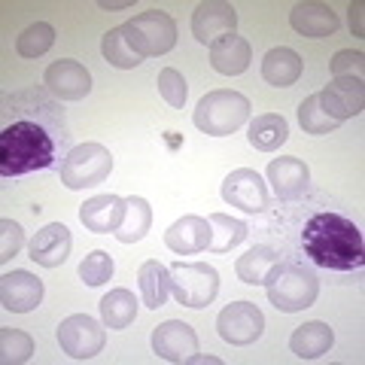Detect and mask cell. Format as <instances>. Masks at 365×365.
Here are the masks:
<instances>
[{
    "instance_id": "6da1fadb",
    "label": "cell",
    "mask_w": 365,
    "mask_h": 365,
    "mask_svg": "<svg viewBox=\"0 0 365 365\" xmlns=\"http://www.w3.org/2000/svg\"><path fill=\"white\" fill-rule=\"evenodd\" d=\"M304 256L329 271H359L365 265V241L353 220L341 213H317L302 232Z\"/></svg>"
},
{
    "instance_id": "7a4b0ae2",
    "label": "cell",
    "mask_w": 365,
    "mask_h": 365,
    "mask_svg": "<svg viewBox=\"0 0 365 365\" xmlns=\"http://www.w3.org/2000/svg\"><path fill=\"white\" fill-rule=\"evenodd\" d=\"M55 158V140L40 122L19 119L0 134V174L21 177L49 168Z\"/></svg>"
},
{
    "instance_id": "3957f363",
    "label": "cell",
    "mask_w": 365,
    "mask_h": 365,
    "mask_svg": "<svg viewBox=\"0 0 365 365\" xmlns=\"http://www.w3.org/2000/svg\"><path fill=\"white\" fill-rule=\"evenodd\" d=\"M250 98H244L241 91L232 88H220L204 95L195 107V128L210 134V137H228L235 134L241 125L250 119Z\"/></svg>"
},
{
    "instance_id": "277c9868",
    "label": "cell",
    "mask_w": 365,
    "mask_h": 365,
    "mask_svg": "<svg viewBox=\"0 0 365 365\" xmlns=\"http://www.w3.org/2000/svg\"><path fill=\"white\" fill-rule=\"evenodd\" d=\"M265 287H268V302L280 314H299L304 307H311L319 295L317 274L304 265H280Z\"/></svg>"
},
{
    "instance_id": "5b68a950",
    "label": "cell",
    "mask_w": 365,
    "mask_h": 365,
    "mask_svg": "<svg viewBox=\"0 0 365 365\" xmlns=\"http://www.w3.org/2000/svg\"><path fill=\"white\" fill-rule=\"evenodd\" d=\"M122 28L140 58H158V55H168L177 46V21L168 13H162V9H150V13L134 16Z\"/></svg>"
},
{
    "instance_id": "8992f818",
    "label": "cell",
    "mask_w": 365,
    "mask_h": 365,
    "mask_svg": "<svg viewBox=\"0 0 365 365\" xmlns=\"http://www.w3.org/2000/svg\"><path fill=\"white\" fill-rule=\"evenodd\" d=\"M170 292H174L177 304L186 307H207L216 292H220V274L216 268L204 265V262H177L170 265Z\"/></svg>"
},
{
    "instance_id": "52a82bcc",
    "label": "cell",
    "mask_w": 365,
    "mask_h": 365,
    "mask_svg": "<svg viewBox=\"0 0 365 365\" xmlns=\"http://www.w3.org/2000/svg\"><path fill=\"white\" fill-rule=\"evenodd\" d=\"M113 170V155L101 143H79L67 153L61 165V182L67 189H88L101 186Z\"/></svg>"
},
{
    "instance_id": "ba28073f",
    "label": "cell",
    "mask_w": 365,
    "mask_h": 365,
    "mask_svg": "<svg viewBox=\"0 0 365 365\" xmlns=\"http://www.w3.org/2000/svg\"><path fill=\"white\" fill-rule=\"evenodd\" d=\"M104 341H107L104 326L88 314H73L58 326V344L67 356H73V359L98 356V353L104 350Z\"/></svg>"
},
{
    "instance_id": "9c48e42d",
    "label": "cell",
    "mask_w": 365,
    "mask_h": 365,
    "mask_svg": "<svg viewBox=\"0 0 365 365\" xmlns=\"http://www.w3.org/2000/svg\"><path fill=\"white\" fill-rule=\"evenodd\" d=\"M216 329H220V338L228 341V344L247 347L265 332V314L253 302H232L222 307Z\"/></svg>"
},
{
    "instance_id": "30bf717a",
    "label": "cell",
    "mask_w": 365,
    "mask_h": 365,
    "mask_svg": "<svg viewBox=\"0 0 365 365\" xmlns=\"http://www.w3.org/2000/svg\"><path fill=\"white\" fill-rule=\"evenodd\" d=\"M222 198L232 207H241L247 213H262L268 207V186L253 168H237L222 182Z\"/></svg>"
},
{
    "instance_id": "8fae6325",
    "label": "cell",
    "mask_w": 365,
    "mask_h": 365,
    "mask_svg": "<svg viewBox=\"0 0 365 365\" xmlns=\"http://www.w3.org/2000/svg\"><path fill=\"white\" fill-rule=\"evenodd\" d=\"M153 353L165 362H189L198 353L195 329L182 319H168V323L153 329Z\"/></svg>"
},
{
    "instance_id": "7c38bea8",
    "label": "cell",
    "mask_w": 365,
    "mask_h": 365,
    "mask_svg": "<svg viewBox=\"0 0 365 365\" xmlns=\"http://www.w3.org/2000/svg\"><path fill=\"white\" fill-rule=\"evenodd\" d=\"M235 28H237V13L232 4H222V0L198 4L195 13H192V34L204 46H213L216 40L235 34Z\"/></svg>"
},
{
    "instance_id": "4fadbf2b",
    "label": "cell",
    "mask_w": 365,
    "mask_h": 365,
    "mask_svg": "<svg viewBox=\"0 0 365 365\" xmlns=\"http://www.w3.org/2000/svg\"><path fill=\"white\" fill-rule=\"evenodd\" d=\"M43 86L58 101H83L91 91V73L79 61L61 58V61L49 64V71L43 76Z\"/></svg>"
},
{
    "instance_id": "5bb4252c",
    "label": "cell",
    "mask_w": 365,
    "mask_h": 365,
    "mask_svg": "<svg viewBox=\"0 0 365 365\" xmlns=\"http://www.w3.org/2000/svg\"><path fill=\"white\" fill-rule=\"evenodd\" d=\"M71 247H73L71 228H67L64 222H49L31 237L28 256L43 268H58L67 262V256H71Z\"/></svg>"
},
{
    "instance_id": "9a60e30c",
    "label": "cell",
    "mask_w": 365,
    "mask_h": 365,
    "mask_svg": "<svg viewBox=\"0 0 365 365\" xmlns=\"http://www.w3.org/2000/svg\"><path fill=\"white\" fill-rule=\"evenodd\" d=\"M43 302V280L31 271H13L0 277V304L13 314H28Z\"/></svg>"
},
{
    "instance_id": "2e32d148",
    "label": "cell",
    "mask_w": 365,
    "mask_h": 365,
    "mask_svg": "<svg viewBox=\"0 0 365 365\" xmlns=\"http://www.w3.org/2000/svg\"><path fill=\"white\" fill-rule=\"evenodd\" d=\"M326 113L338 122H347L353 116H359L365 107V88L362 79H332L323 91H319Z\"/></svg>"
},
{
    "instance_id": "e0dca14e",
    "label": "cell",
    "mask_w": 365,
    "mask_h": 365,
    "mask_svg": "<svg viewBox=\"0 0 365 365\" xmlns=\"http://www.w3.org/2000/svg\"><path fill=\"white\" fill-rule=\"evenodd\" d=\"M268 182L280 201H292V198L304 195L307 182H311V170H307V165L302 158L280 155L268 165Z\"/></svg>"
},
{
    "instance_id": "ac0fdd59",
    "label": "cell",
    "mask_w": 365,
    "mask_h": 365,
    "mask_svg": "<svg viewBox=\"0 0 365 365\" xmlns=\"http://www.w3.org/2000/svg\"><path fill=\"white\" fill-rule=\"evenodd\" d=\"M165 244L168 250H174L180 256H192V253H204L210 247V222L204 216H182L165 232Z\"/></svg>"
},
{
    "instance_id": "d6986e66",
    "label": "cell",
    "mask_w": 365,
    "mask_h": 365,
    "mask_svg": "<svg viewBox=\"0 0 365 365\" xmlns=\"http://www.w3.org/2000/svg\"><path fill=\"white\" fill-rule=\"evenodd\" d=\"M125 216V198L119 195H95L79 207V222L95 235H116Z\"/></svg>"
},
{
    "instance_id": "ffe728a7",
    "label": "cell",
    "mask_w": 365,
    "mask_h": 365,
    "mask_svg": "<svg viewBox=\"0 0 365 365\" xmlns=\"http://www.w3.org/2000/svg\"><path fill=\"white\" fill-rule=\"evenodd\" d=\"M289 25L295 34H302V37L323 40L338 31V16L332 13V6H326V4H295L289 13Z\"/></svg>"
},
{
    "instance_id": "44dd1931",
    "label": "cell",
    "mask_w": 365,
    "mask_h": 365,
    "mask_svg": "<svg viewBox=\"0 0 365 365\" xmlns=\"http://www.w3.org/2000/svg\"><path fill=\"white\" fill-rule=\"evenodd\" d=\"M250 61H253V49H250V43L244 37H237V34H228V37L216 40L210 46V67L222 76L244 73Z\"/></svg>"
},
{
    "instance_id": "7402d4cb",
    "label": "cell",
    "mask_w": 365,
    "mask_h": 365,
    "mask_svg": "<svg viewBox=\"0 0 365 365\" xmlns=\"http://www.w3.org/2000/svg\"><path fill=\"white\" fill-rule=\"evenodd\" d=\"M277 268H280V256L271 247H253L235 262L237 280L247 283V287H265Z\"/></svg>"
},
{
    "instance_id": "603a6c76",
    "label": "cell",
    "mask_w": 365,
    "mask_h": 365,
    "mask_svg": "<svg viewBox=\"0 0 365 365\" xmlns=\"http://www.w3.org/2000/svg\"><path fill=\"white\" fill-rule=\"evenodd\" d=\"M335 344V332L319 319H311V323L299 326L289 338V350L299 359H319L323 353H329Z\"/></svg>"
},
{
    "instance_id": "cb8c5ba5",
    "label": "cell",
    "mask_w": 365,
    "mask_h": 365,
    "mask_svg": "<svg viewBox=\"0 0 365 365\" xmlns=\"http://www.w3.org/2000/svg\"><path fill=\"white\" fill-rule=\"evenodd\" d=\"M299 76H302V58H299V52L289 49V46L271 49L265 55V61H262V79H265L268 86L289 88V86L299 83Z\"/></svg>"
},
{
    "instance_id": "d4e9b609",
    "label": "cell",
    "mask_w": 365,
    "mask_h": 365,
    "mask_svg": "<svg viewBox=\"0 0 365 365\" xmlns=\"http://www.w3.org/2000/svg\"><path fill=\"white\" fill-rule=\"evenodd\" d=\"M150 225H153V207H150V201L140 198V195L125 198V216H122V225L116 228V241H122V244L143 241L146 232H150Z\"/></svg>"
},
{
    "instance_id": "484cf974",
    "label": "cell",
    "mask_w": 365,
    "mask_h": 365,
    "mask_svg": "<svg viewBox=\"0 0 365 365\" xmlns=\"http://www.w3.org/2000/svg\"><path fill=\"white\" fill-rule=\"evenodd\" d=\"M247 137L259 153H274L280 143H287L289 125L283 116H277V113H262V116H256L253 122H250Z\"/></svg>"
},
{
    "instance_id": "4316f807",
    "label": "cell",
    "mask_w": 365,
    "mask_h": 365,
    "mask_svg": "<svg viewBox=\"0 0 365 365\" xmlns=\"http://www.w3.org/2000/svg\"><path fill=\"white\" fill-rule=\"evenodd\" d=\"M137 283H140V295H143V304L150 311H158L165 302H168V292H170V271L165 265H158L155 259L143 262L140 271H137Z\"/></svg>"
},
{
    "instance_id": "83f0119b",
    "label": "cell",
    "mask_w": 365,
    "mask_h": 365,
    "mask_svg": "<svg viewBox=\"0 0 365 365\" xmlns=\"http://www.w3.org/2000/svg\"><path fill=\"white\" fill-rule=\"evenodd\" d=\"M137 317V299L131 289H110L101 299V319L107 329H128Z\"/></svg>"
},
{
    "instance_id": "f1b7e54d",
    "label": "cell",
    "mask_w": 365,
    "mask_h": 365,
    "mask_svg": "<svg viewBox=\"0 0 365 365\" xmlns=\"http://www.w3.org/2000/svg\"><path fill=\"white\" fill-rule=\"evenodd\" d=\"M101 52H104V58L119 67V71H134L137 64H140L143 58L134 52V46L128 43V37H125V28H110L104 37H101Z\"/></svg>"
},
{
    "instance_id": "f546056e",
    "label": "cell",
    "mask_w": 365,
    "mask_h": 365,
    "mask_svg": "<svg viewBox=\"0 0 365 365\" xmlns=\"http://www.w3.org/2000/svg\"><path fill=\"white\" fill-rule=\"evenodd\" d=\"M207 222H210V247L207 250H213V253H228V250L237 247L247 237V225L225 213H210Z\"/></svg>"
},
{
    "instance_id": "4dcf8cb0",
    "label": "cell",
    "mask_w": 365,
    "mask_h": 365,
    "mask_svg": "<svg viewBox=\"0 0 365 365\" xmlns=\"http://www.w3.org/2000/svg\"><path fill=\"white\" fill-rule=\"evenodd\" d=\"M299 125L307 131V134H317V137H323V134H329V131H335L338 128V119H332L326 113V107H323V101H319V91L317 95H311V98H304L302 104H299Z\"/></svg>"
},
{
    "instance_id": "1f68e13d",
    "label": "cell",
    "mask_w": 365,
    "mask_h": 365,
    "mask_svg": "<svg viewBox=\"0 0 365 365\" xmlns=\"http://www.w3.org/2000/svg\"><path fill=\"white\" fill-rule=\"evenodd\" d=\"M52 43H55V28L46 25V21H37V25H31L19 34L16 52L21 58H40V55H46L52 49Z\"/></svg>"
},
{
    "instance_id": "d6a6232c",
    "label": "cell",
    "mask_w": 365,
    "mask_h": 365,
    "mask_svg": "<svg viewBox=\"0 0 365 365\" xmlns=\"http://www.w3.org/2000/svg\"><path fill=\"white\" fill-rule=\"evenodd\" d=\"M34 353V338L19 329H0V362L4 365H19L28 362Z\"/></svg>"
},
{
    "instance_id": "836d02e7",
    "label": "cell",
    "mask_w": 365,
    "mask_h": 365,
    "mask_svg": "<svg viewBox=\"0 0 365 365\" xmlns=\"http://www.w3.org/2000/svg\"><path fill=\"white\" fill-rule=\"evenodd\" d=\"M113 271H116V265H113V256L107 250H91V253L79 262V277H83V283H88V287H104L113 277Z\"/></svg>"
},
{
    "instance_id": "e575fe53",
    "label": "cell",
    "mask_w": 365,
    "mask_h": 365,
    "mask_svg": "<svg viewBox=\"0 0 365 365\" xmlns=\"http://www.w3.org/2000/svg\"><path fill=\"white\" fill-rule=\"evenodd\" d=\"M158 95H162L170 107H182L186 104V79H182V73L177 71V67H165L162 73H158Z\"/></svg>"
},
{
    "instance_id": "d590c367",
    "label": "cell",
    "mask_w": 365,
    "mask_h": 365,
    "mask_svg": "<svg viewBox=\"0 0 365 365\" xmlns=\"http://www.w3.org/2000/svg\"><path fill=\"white\" fill-rule=\"evenodd\" d=\"M362 73H365V55L359 49H341L332 58L335 79H362Z\"/></svg>"
},
{
    "instance_id": "8d00e7d4",
    "label": "cell",
    "mask_w": 365,
    "mask_h": 365,
    "mask_svg": "<svg viewBox=\"0 0 365 365\" xmlns=\"http://www.w3.org/2000/svg\"><path fill=\"white\" fill-rule=\"evenodd\" d=\"M21 244H25V232L21 225L13 222V220H0V262H9L13 259Z\"/></svg>"
},
{
    "instance_id": "74e56055",
    "label": "cell",
    "mask_w": 365,
    "mask_h": 365,
    "mask_svg": "<svg viewBox=\"0 0 365 365\" xmlns=\"http://www.w3.org/2000/svg\"><path fill=\"white\" fill-rule=\"evenodd\" d=\"M362 0H356V4H350V28H353V34L356 37H362L365 34V28H362Z\"/></svg>"
},
{
    "instance_id": "f35d334b",
    "label": "cell",
    "mask_w": 365,
    "mask_h": 365,
    "mask_svg": "<svg viewBox=\"0 0 365 365\" xmlns=\"http://www.w3.org/2000/svg\"><path fill=\"white\" fill-rule=\"evenodd\" d=\"M131 6V0H119V4H110V0H101V9H125Z\"/></svg>"
},
{
    "instance_id": "ab89813d",
    "label": "cell",
    "mask_w": 365,
    "mask_h": 365,
    "mask_svg": "<svg viewBox=\"0 0 365 365\" xmlns=\"http://www.w3.org/2000/svg\"><path fill=\"white\" fill-rule=\"evenodd\" d=\"M189 362H195V365H216L220 359H216V356H192Z\"/></svg>"
}]
</instances>
